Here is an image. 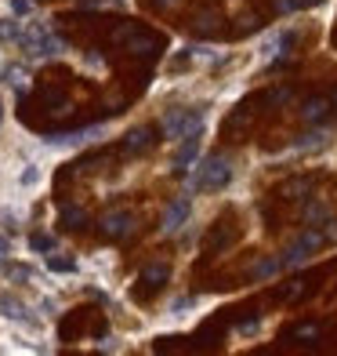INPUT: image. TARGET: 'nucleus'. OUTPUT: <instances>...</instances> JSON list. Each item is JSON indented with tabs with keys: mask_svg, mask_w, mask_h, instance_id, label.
Here are the masks:
<instances>
[{
	"mask_svg": "<svg viewBox=\"0 0 337 356\" xmlns=\"http://www.w3.org/2000/svg\"><path fill=\"white\" fill-rule=\"evenodd\" d=\"M167 277H171V266H167V262H149L146 269H141V284H146V291L164 287Z\"/></svg>",
	"mask_w": 337,
	"mask_h": 356,
	"instance_id": "obj_10",
	"label": "nucleus"
},
{
	"mask_svg": "<svg viewBox=\"0 0 337 356\" xmlns=\"http://www.w3.org/2000/svg\"><path fill=\"white\" fill-rule=\"evenodd\" d=\"M37 178H40V171H37V168H26V171H22V186H33Z\"/></svg>",
	"mask_w": 337,
	"mask_h": 356,
	"instance_id": "obj_24",
	"label": "nucleus"
},
{
	"mask_svg": "<svg viewBox=\"0 0 337 356\" xmlns=\"http://www.w3.org/2000/svg\"><path fill=\"white\" fill-rule=\"evenodd\" d=\"M319 334V327H316V323H301V327L294 331V338H316Z\"/></svg>",
	"mask_w": 337,
	"mask_h": 356,
	"instance_id": "obj_23",
	"label": "nucleus"
},
{
	"mask_svg": "<svg viewBox=\"0 0 337 356\" xmlns=\"http://www.w3.org/2000/svg\"><path fill=\"white\" fill-rule=\"evenodd\" d=\"M62 229H87V211L84 207H62Z\"/></svg>",
	"mask_w": 337,
	"mask_h": 356,
	"instance_id": "obj_14",
	"label": "nucleus"
},
{
	"mask_svg": "<svg viewBox=\"0 0 337 356\" xmlns=\"http://www.w3.org/2000/svg\"><path fill=\"white\" fill-rule=\"evenodd\" d=\"M0 124H4V99H0Z\"/></svg>",
	"mask_w": 337,
	"mask_h": 356,
	"instance_id": "obj_29",
	"label": "nucleus"
},
{
	"mask_svg": "<svg viewBox=\"0 0 337 356\" xmlns=\"http://www.w3.org/2000/svg\"><path fill=\"white\" fill-rule=\"evenodd\" d=\"M304 222H309V225H319V222H327V207H323V204H312L309 211H304Z\"/></svg>",
	"mask_w": 337,
	"mask_h": 356,
	"instance_id": "obj_20",
	"label": "nucleus"
},
{
	"mask_svg": "<svg viewBox=\"0 0 337 356\" xmlns=\"http://www.w3.org/2000/svg\"><path fill=\"white\" fill-rule=\"evenodd\" d=\"M8 273H11L15 280H29V269H26V266H15V269H8Z\"/></svg>",
	"mask_w": 337,
	"mask_h": 356,
	"instance_id": "obj_26",
	"label": "nucleus"
},
{
	"mask_svg": "<svg viewBox=\"0 0 337 356\" xmlns=\"http://www.w3.org/2000/svg\"><path fill=\"white\" fill-rule=\"evenodd\" d=\"M330 102H334V109H337V91H334V99H330Z\"/></svg>",
	"mask_w": 337,
	"mask_h": 356,
	"instance_id": "obj_31",
	"label": "nucleus"
},
{
	"mask_svg": "<svg viewBox=\"0 0 337 356\" xmlns=\"http://www.w3.org/2000/svg\"><path fill=\"white\" fill-rule=\"evenodd\" d=\"M51 273H76V258H47Z\"/></svg>",
	"mask_w": 337,
	"mask_h": 356,
	"instance_id": "obj_19",
	"label": "nucleus"
},
{
	"mask_svg": "<svg viewBox=\"0 0 337 356\" xmlns=\"http://www.w3.org/2000/svg\"><path fill=\"white\" fill-rule=\"evenodd\" d=\"M0 40H11V44H19V40H22V22L0 19Z\"/></svg>",
	"mask_w": 337,
	"mask_h": 356,
	"instance_id": "obj_16",
	"label": "nucleus"
},
{
	"mask_svg": "<svg viewBox=\"0 0 337 356\" xmlns=\"http://www.w3.org/2000/svg\"><path fill=\"white\" fill-rule=\"evenodd\" d=\"M232 182V160L229 156H207L203 164L196 168V175L189 178V193H200V189H207V193H218V189H225Z\"/></svg>",
	"mask_w": 337,
	"mask_h": 356,
	"instance_id": "obj_1",
	"label": "nucleus"
},
{
	"mask_svg": "<svg viewBox=\"0 0 337 356\" xmlns=\"http://www.w3.org/2000/svg\"><path fill=\"white\" fill-rule=\"evenodd\" d=\"M330 99H309V102H304L301 106V117L304 120H309V124H319V120H327V113H330Z\"/></svg>",
	"mask_w": 337,
	"mask_h": 356,
	"instance_id": "obj_12",
	"label": "nucleus"
},
{
	"mask_svg": "<svg viewBox=\"0 0 337 356\" xmlns=\"http://www.w3.org/2000/svg\"><path fill=\"white\" fill-rule=\"evenodd\" d=\"M301 8V0H276V11L279 15H291V11H297Z\"/></svg>",
	"mask_w": 337,
	"mask_h": 356,
	"instance_id": "obj_22",
	"label": "nucleus"
},
{
	"mask_svg": "<svg viewBox=\"0 0 337 356\" xmlns=\"http://www.w3.org/2000/svg\"><path fill=\"white\" fill-rule=\"evenodd\" d=\"M8 251H11V244H8V236H0V266H4V258H8Z\"/></svg>",
	"mask_w": 337,
	"mask_h": 356,
	"instance_id": "obj_27",
	"label": "nucleus"
},
{
	"mask_svg": "<svg viewBox=\"0 0 337 356\" xmlns=\"http://www.w3.org/2000/svg\"><path fill=\"white\" fill-rule=\"evenodd\" d=\"M291 44H294V29H283V33H272V37L261 44V58H265V62L286 58V51H291Z\"/></svg>",
	"mask_w": 337,
	"mask_h": 356,
	"instance_id": "obj_9",
	"label": "nucleus"
},
{
	"mask_svg": "<svg viewBox=\"0 0 337 356\" xmlns=\"http://www.w3.org/2000/svg\"><path fill=\"white\" fill-rule=\"evenodd\" d=\"M4 80H8L15 91H26V70H22V66H8V70H4Z\"/></svg>",
	"mask_w": 337,
	"mask_h": 356,
	"instance_id": "obj_17",
	"label": "nucleus"
},
{
	"mask_svg": "<svg viewBox=\"0 0 337 356\" xmlns=\"http://www.w3.org/2000/svg\"><path fill=\"white\" fill-rule=\"evenodd\" d=\"M19 44L26 47L29 55H37V58H58L62 51H66V44H62L51 29L40 26V22L29 26V29H22V40H19Z\"/></svg>",
	"mask_w": 337,
	"mask_h": 356,
	"instance_id": "obj_2",
	"label": "nucleus"
},
{
	"mask_svg": "<svg viewBox=\"0 0 337 356\" xmlns=\"http://www.w3.org/2000/svg\"><path fill=\"white\" fill-rule=\"evenodd\" d=\"M279 269H283V258H265V262H258V266H254V277H258V280H265V277H276Z\"/></svg>",
	"mask_w": 337,
	"mask_h": 356,
	"instance_id": "obj_15",
	"label": "nucleus"
},
{
	"mask_svg": "<svg viewBox=\"0 0 337 356\" xmlns=\"http://www.w3.org/2000/svg\"><path fill=\"white\" fill-rule=\"evenodd\" d=\"M164 138H189V135H203V109H171L164 117Z\"/></svg>",
	"mask_w": 337,
	"mask_h": 356,
	"instance_id": "obj_3",
	"label": "nucleus"
},
{
	"mask_svg": "<svg viewBox=\"0 0 337 356\" xmlns=\"http://www.w3.org/2000/svg\"><path fill=\"white\" fill-rule=\"evenodd\" d=\"M319 248H323V233H319L316 225H309V229H304V233L294 240V244L283 251V266L294 269V266H301V262H309V254L319 251Z\"/></svg>",
	"mask_w": 337,
	"mask_h": 356,
	"instance_id": "obj_4",
	"label": "nucleus"
},
{
	"mask_svg": "<svg viewBox=\"0 0 337 356\" xmlns=\"http://www.w3.org/2000/svg\"><path fill=\"white\" fill-rule=\"evenodd\" d=\"M327 142H330L327 131H309V135H301V138L294 142V149H297V153H316V149H323Z\"/></svg>",
	"mask_w": 337,
	"mask_h": 356,
	"instance_id": "obj_13",
	"label": "nucleus"
},
{
	"mask_svg": "<svg viewBox=\"0 0 337 356\" xmlns=\"http://www.w3.org/2000/svg\"><path fill=\"white\" fill-rule=\"evenodd\" d=\"M11 11L19 15V19H26V15L33 11V4H29V0H11Z\"/></svg>",
	"mask_w": 337,
	"mask_h": 356,
	"instance_id": "obj_21",
	"label": "nucleus"
},
{
	"mask_svg": "<svg viewBox=\"0 0 337 356\" xmlns=\"http://www.w3.org/2000/svg\"><path fill=\"white\" fill-rule=\"evenodd\" d=\"M0 316H8V320H19V323H33V316H29V309L19 302V298H11V295H0Z\"/></svg>",
	"mask_w": 337,
	"mask_h": 356,
	"instance_id": "obj_11",
	"label": "nucleus"
},
{
	"mask_svg": "<svg viewBox=\"0 0 337 356\" xmlns=\"http://www.w3.org/2000/svg\"><path fill=\"white\" fill-rule=\"evenodd\" d=\"M192 215V197H174L167 204V211H164V222H159V229H164V236H174L182 229V225L189 222Z\"/></svg>",
	"mask_w": 337,
	"mask_h": 356,
	"instance_id": "obj_5",
	"label": "nucleus"
},
{
	"mask_svg": "<svg viewBox=\"0 0 337 356\" xmlns=\"http://www.w3.org/2000/svg\"><path fill=\"white\" fill-rule=\"evenodd\" d=\"M196 156H200V135H189V138H182L178 153H174V160H171V168L178 175H185L192 164H196Z\"/></svg>",
	"mask_w": 337,
	"mask_h": 356,
	"instance_id": "obj_8",
	"label": "nucleus"
},
{
	"mask_svg": "<svg viewBox=\"0 0 337 356\" xmlns=\"http://www.w3.org/2000/svg\"><path fill=\"white\" fill-rule=\"evenodd\" d=\"M29 248H33V251H55V236L51 233H33V236H29Z\"/></svg>",
	"mask_w": 337,
	"mask_h": 356,
	"instance_id": "obj_18",
	"label": "nucleus"
},
{
	"mask_svg": "<svg viewBox=\"0 0 337 356\" xmlns=\"http://www.w3.org/2000/svg\"><path fill=\"white\" fill-rule=\"evenodd\" d=\"M153 4H156V8H174L178 0H153Z\"/></svg>",
	"mask_w": 337,
	"mask_h": 356,
	"instance_id": "obj_28",
	"label": "nucleus"
},
{
	"mask_svg": "<svg viewBox=\"0 0 337 356\" xmlns=\"http://www.w3.org/2000/svg\"><path fill=\"white\" fill-rule=\"evenodd\" d=\"M189 305H192V298H178V302H174V305H171V313H174V316H178V313H185V309H189Z\"/></svg>",
	"mask_w": 337,
	"mask_h": 356,
	"instance_id": "obj_25",
	"label": "nucleus"
},
{
	"mask_svg": "<svg viewBox=\"0 0 337 356\" xmlns=\"http://www.w3.org/2000/svg\"><path fill=\"white\" fill-rule=\"evenodd\" d=\"M156 145V127H135L131 135L123 138V153L127 156H141Z\"/></svg>",
	"mask_w": 337,
	"mask_h": 356,
	"instance_id": "obj_6",
	"label": "nucleus"
},
{
	"mask_svg": "<svg viewBox=\"0 0 337 356\" xmlns=\"http://www.w3.org/2000/svg\"><path fill=\"white\" fill-rule=\"evenodd\" d=\"M309 4H319V0H301V8H309Z\"/></svg>",
	"mask_w": 337,
	"mask_h": 356,
	"instance_id": "obj_30",
	"label": "nucleus"
},
{
	"mask_svg": "<svg viewBox=\"0 0 337 356\" xmlns=\"http://www.w3.org/2000/svg\"><path fill=\"white\" fill-rule=\"evenodd\" d=\"M98 229H102V236H109V240H120V236H127L135 229V218L127 215V211H112V215H105L102 222H98Z\"/></svg>",
	"mask_w": 337,
	"mask_h": 356,
	"instance_id": "obj_7",
	"label": "nucleus"
}]
</instances>
